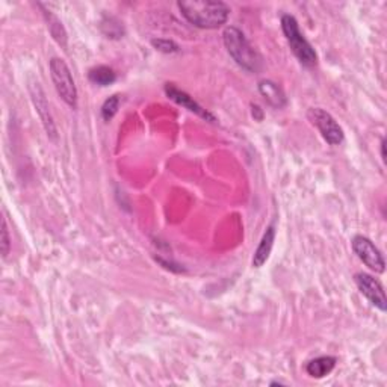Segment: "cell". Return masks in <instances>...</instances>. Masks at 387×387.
<instances>
[{
	"label": "cell",
	"instance_id": "obj_14",
	"mask_svg": "<svg viewBox=\"0 0 387 387\" xmlns=\"http://www.w3.org/2000/svg\"><path fill=\"white\" fill-rule=\"evenodd\" d=\"M44 17H46V20H47V28L52 33V37L55 38V41L59 44V46L65 47L67 46V32L64 29L63 23H61L58 17L52 14L50 11H44Z\"/></svg>",
	"mask_w": 387,
	"mask_h": 387
},
{
	"label": "cell",
	"instance_id": "obj_13",
	"mask_svg": "<svg viewBox=\"0 0 387 387\" xmlns=\"http://www.w3.org/2000/svg\"><path fill=\"white\" fill-rule=\"evenodd\" d=\"M88 77H90V81L93 84L100 85V86H108L117 81L116 72L106 65H99V67L91 68L90 73H88Z\"/></svg>",
	"mask_w": 387,
	"mask_h": 387
},
{
	"label": "cell",
	"instance_id": "obj_15",
	"mask_svg": "<svg viewBox=\"0 0 387 387\" xmlns=\"http://www.w3.org/2000/svg\"><path fill=\"white\" fill-rule=\"evenodd\" d=\"M118 106H120V97L118 95L109 97V99L104 102L102 106V118L104 121H111L113 117H116Z\"/></svg>",
	"mask_w": 387,
	"mask_h": 387
},
{
	"label": "cell",
	"instance_id": "obj_2",
	"mask_svg": "<svg viewBox=\"0 0 387 387\" xmlns=\"http://www.w3.org/2000/svg\"><path fill=\"white\" fill-rule=\"evenodd\" d=\"M223 40L228 55L235 59L237 65L251 73L258 72L260 68V56L253 49L241 29L235 28V26H228L223 32Z\"/></svg>",
	"mask_w": 387,
	"mask_h": 387
},
{
	"label": "cell",
	"instance_id": "obj_10",
	"mask_svg": "<svg viewBox=\"0 0 387 387\" xmlns=\"http://www.w3.org/2000/svg\"><path fill=\"white\" fill-rule=\"evenodd\" d=\"M274 239H276V228H274V226H269L267 228V232L262 236L259 247L256 248V251H254V256H253L254 268H262L263 265H265L267 260L269 259V254L272 251Z\"/></svg>",
	"mask_w": 387,
	"mask_h": 387
},
{
	"label": "cell",
	"instance_id": "obj_8",
	"mask_svg": "<svg viewBox=\"0 0 387 387\" xmlns=\"http://www.w3.org/2000/svg\"><path fill=\"white\" fill-rule=\"evenodd\" d=\"M164 90H165V94H166V97H168L170 100L180 104V106H183L184 109H188L189 112H194V113H196V116H198L200 118H203V120H206L209 123H215L216 121L212 113H210L209 111H206L203 106H201V104H198L188 93L179 90V88L175 86L174 84H166Z\"/></svg>",
	"mask_w": 387,
	"mask_h": 387
},
{
	"label": "cell",
	"instance_id": "obj_16",
	"mask_svg": "<svg viewBox=\"0 0 387 387\" xmlns=\"http://www.w3.org/2000/svg\"><path fill=\"white\" fill-rule=\"evenodd\" d=\"M152 46L156 50L164 52V54H174V52H179V46L171 40H162V38L152 40Z\"/></svg>",
	"mask_w": 387,
	"mask_h": 387
},
{
	"label": "cell",
	"instance_id": "obj_5",
	"mask_svg": "<svg viewBox=\"0 0 387 387\" xmlns=\"http://www.w3.org/2000/svg\"><path fill=\"white\" fill-rule=\"evenodd\" d=\"M307 118H309L312 125L319 130L322 138L327 141L330 145H339L344 143V129L340 127L336 118H334L330 112L324 111L322 108H310L309 112H307Z\"/></svg>",
	"mask_w": 387,
	"mask_h": 387
},
{
	"label": "cell",
	"instance_id": "obj_3",
	"mask_svg": "<svg viewBox=\"0 0 387 387\" xmlns=\"http://www.w3.org/2000/svg\"><path fill=\"white\" fill-rule=\"evenodd\" d=\"M281 31H283L286 41L289 44L292 54L300 61L301 65L312 68L318 64V55H316L312 44L304 38V35L300 31V26L294 15L285 14L281 17Z\"/></svg>",
	"mask_w": 387,
	"mask_h": 387
},
{
	"label": "cell",
	"instance_id": "obj_7",
	"mask_svg": "<svg viewBox=\"0 0 387 387\" xmlns=\"http://www.w3.org/2000/svg\"><path fill=\"white\" fill-rule=\"evenodd\" d=\"M354 283L366 300L371 303L378 310H387V300L384 294L383 285L374 276L366 274V272H357L354 276Z\"/></svg>",
	"mask_w": 387,
	"mask_h": 387
},
{
	"label": "cell",
	"instance_id": "obj_17",
	"mask_svg": "<svg viewBox=\"0 0 387 387\" xmlns=\"http://www.w3.org/2000/svg\"><path fill=\"white\" fill-rule=\"evenodd\" d=\"M0 248H2V256L5 259L8 254H10V248H11L10 230H8V224L5 218H2V239H0Z\"/></svg>",
	"mask_w": 387,
	"mask_h": 387
},
{
	"label": "cell",
	"instance_id": "obj_11",
	"mask_svg": "<svg viewBox=\"0 0 387 387\" xmlns=\"http://www.w3.org/2000/svg\"><path fill=\"white\" fill-rule=\"evenodd\" d=\"M259 93L272 108L281 109L283 106H286V95H285L283 90H281L276 82L268 81V79H265V81H260Z\"/></svg>",
	"mask_w": 387,
	"mask_h": 387
},
{
	"label": "cell",
	"instance_id": "obj_4",
	"mask_svg": "<svg viewBox=\"0 0 387 387\" xmlns=\"http://www.w3.org/2000/svg\"><path fill=\"white\" fill-rule=\"evenodd\" d=\"M50 76L54 81L58 95L63 99L70 108H77V88L72 72L64 59L52 58L50 59Z\"/></svg>",
	"mask_w": 387,
	"mask_h": 387
},
{
	"label": "cell",
	"instance_id": "obj_1",
	"mask_svg": "<svg viewBox=\"0 0 387 387\" xmlns=\"http://www.w3.org/2000/svg\"><path fill=\"white\" fill-rule=\"evenodd\" d=\"M177 8L184 19L200 29L221 28L230 15V8L219 0H182Z\"/></svg>",
	"mask_w": 387,
	"mask_h": 387
},
{
	"label": "cell",
	"instance_id": "obj_12",
	"mask_svg": "<svg viewBox=\"0 0 387 387\" xmlns=\"http://www.w3.org/2000/svg\"><path fill=\"white\" fill-rule=\"evenodd\" d=\"M336 363H338L336 357L321 356V357H316V358L310 360V362L306 366V371L312 378H324L329 374H331Z\"/></svg>",
	"mask_w": 387,
	"mask_h": 387
},
{
	"label": "cell",
	"instance_id": "obj_6",
	"mask_svg": "<svg viewBox=\"0 0 387 387\" xmlns=\"http://www.w3.org/2000/svg\"><path fill=\"white\" fill-rule=\"evenodd\" d=\"M351 245H353V250L356 253V256L360 260H362L369 269H372L374 272H378V274L384 272L386 262H384L383 254H381L380 250L377 248V245L371 239H369V237L357 235V236L353 237Z\"/></svg>",
	"mask_w": 387,
	"mask_h": 387
},
{
	"label": "cell",
	"instance_id": "obj_18",
	"mask_svg": "<svg viewBox=\"0 0 387 387\" xmlns=\"http://www.w3.org/2000/svg\"><path fill=\"white\" fill-rule=\"evenodd\" d=\"M384 147H386V141L381 139V159L383 162H386V153H384Z\"/></svg>",
	"mask_w": 387,
	"mask_h": 387
},
{
	"label": "cell",
	"instance_id": "obj_9",
	"mask_svg": "<svg viewBox=\"0 0 387 387\" xmlns=\"http://www.w3.org/2000/svg\"><path fill=\"white\" fill-rule=\"evenodd\" d=\"M31 97H32V102L35 104V108H37L38 116L42 121V126L46 129L47 135L52 139H56V126H55V121L54 117H52L50 113V108H49V103L46 99V94L41 90V86L38 84H32L31 85Z\"/></svg>",
	"mask_w": 387,
	"mask_h": 387
}]
</instances>
